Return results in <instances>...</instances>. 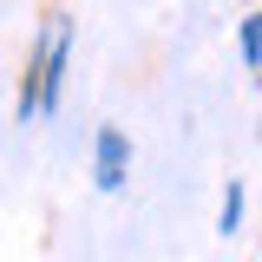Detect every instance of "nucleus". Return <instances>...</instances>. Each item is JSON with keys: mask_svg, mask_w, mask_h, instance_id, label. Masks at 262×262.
I'll return each instance as SVG.
<instances>
[{"mask_svg": "<svg viewBox=\"0 0 262 262\" xmlns=\"http://www.w3.org/2000/svg\"><path fill=\"white\" fill-rule=\"evenodd\" d=\"M66 66H72V27L66 20H46V33L33 39V53H27V72H20V118L59 112Z\"/></svg>", "mask_w": 262, "mask_h": 262, "instance_id": "obj_1", "label": "nucleus"}, {"mask_svg": "<svg viewBox=\"0 0 262 262\" xmlns=\"http://www.w3.org/2000/svg\"><path fill=\"white\" fill-rule=\"evenodd\" d=\"M125 164H131V144L118 125H98V151H92V177L98 190H125Z\"/></svg>", "mask_w": 262, "mask_h": 262, "instance_id": "obj_2", "label": "nucleus"}, {"mask_svg": "<svg viewBox=\"0 0 262 262\" xmlns=\"http://www.w3.org/2000/svg\"><path fill=\"white\" fill-rule=\"evenodd\" d=\"M236 53H243V66H249V72L262 79V7L236 20Z\"/></svg>", "mask_w": 262, "mask_h": 262, "instance_id": "obj_3", "label": "nucleus"}, {"mask_svg": "<svg viewBox=\"0 0 262 262\" xmlns=\"http://www.w3.org/2000/svg\"><path fill=\"white\" fill-rule=\"evenodd\" d=\"M216 229H223V236L243 229V184H223V216H216Z\"/></svg>", "mask_w": 262, "mask_h": 262, "instance_id": "obj_4", "label": "nucleus"}]
</instances>
